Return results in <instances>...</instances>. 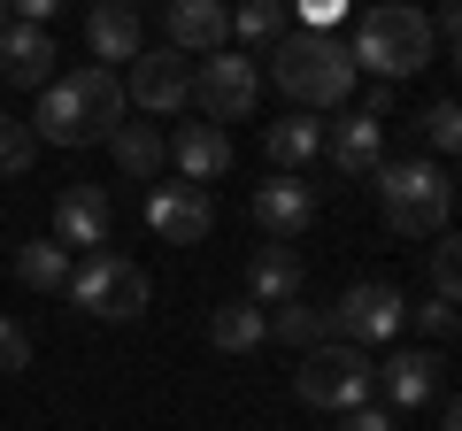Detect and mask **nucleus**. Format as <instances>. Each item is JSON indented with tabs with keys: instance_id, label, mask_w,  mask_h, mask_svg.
Instances as JSON below:
<instances>
[{
	"instance_id": "obj_23",
	"label": "nucleus",
	"mask_w": 462,
	"mask_h": 431,
	"mask_svg": "<svg viewBox=\"0 0 462 431\" xmlns=\"http://www.w3.org/2000/svg\"><path fill=\"white\" fill-rule=\"evenodd\" d=\"M108 154H116V170H124V178H162L170 139L154 132V124H116V132H108Z\"/></svg>"
},
{
	"instance_id": "obj_7",
	"label": "nucleus",
	"mask_w": 462,
	"mask_h": 431,
	"mask_svg": "<svg viewBox=\"0 0 462 431\" xmlns=\"http://www.w3.org/2000/svg\"><path fill=\"white\" fill-rule=\"evenodd\" d=\"M401 324H409V300L385 278H363V285H346V293L331 300V339H346V347H378Z\"/></svg>"
},
{
	"instance_id": "obj_9",
	"label": "nucleus",
	"mask_w": 462,
	"mask_h": 431,
	"mask_svg": "<svg viewBox=\"0 0 462 431\" xmlns=\"http://www.w3.org/2000/svg\"><path fill=\"white\" fill-rule=\"evenodd\" d=\"M147 116H178V108H193V62H185L178 47H154V54H132V93Z\"/></svg>"
},
{
	"instance_id": "obj_8",
	"label": "nucleus",
	"mask_w": 462,
	"mask_h": 431,
	"mask_svg": "<svg viewBox=\"0 0 462 431\" xmlns=\"http://www.w3.org/2000/svg\"><path fill=\"white\" fill-rule=\"evenodd\" d=\"M147 232L170 239V247H200V239L216 232L208 185H154V193H147Z\"/></svg>"
},
{
	"instance_id": "obj_31",
	"label": "nucleus",
	"mask_w": 462,
	"mask_h": 431,
	"mask_svg": "<svg viewBox=\"0 0 462 431\" xmlns=\"http://www.w3.org/2000/svg\"><path fill=\"white\" fill-rule=\"evenodd\" d=\"M455 278H462V254H455V239H439V247H431V293L455 300Z\"/></svg>"
},
{
	"instance_id": "obj_12",
	"label": "nucleus",
	"mask_w": 462,
	"mask_h": 431,
	"mask_svg": "<svg viewBox=\"0 0 462 431\" xmlns=\"http://www.w3.org/2000/svg\"><path fill=\"white\" fill-rule=\"evenodd\" d=\"M108 193H100V185H69L62 200H54V239H62L69 254H100L108 247Z\"/></svg>"
},
{
	"instance_id": "obj_15",
	"label": "nucleus",
	"mask_w": 462,
	"mask_h": 431,
	"mask_svg": "<svg viewBox=\"0 0 462 431\" xmlns=\"http://www.w3.org/2000/svg\"><path fill=\"white\" fill-rule=\"evenodd\" d=\"M224 39H231L224 0H170V47L178 54H216Z\"/></svg>"
},
{
	"instance_id": "obj_22",
	"label": "nucleus",
	"mask_w": 462,
	"mask_h": 431,
	"mask_svg": "<svg viewBox=\"0 0 462 431\" xmlns=\"http://www.w3.org/2000/svg\"><path fill=\"white\" fill-rule=\"evenodd\" d=\"M263 147H270V162H278V170H293V178H300V162H316V154H324V116L293 108L285 124H270V132H263Z\"/></svg>"
},
{
	"instance_id": "obj_3",
	"label": "nucleus",
	"mask_w": 462,
	"mask_h": 431,
	"mask_svg": "<svg viewBox=\"0 0 462 431\" xmlns=\"http://www.w3.org/2000/svg\"><path fill=\"white\" fill-rule=\"evenodd\" d=\"M346 54H355V69H370V78H385V85H401V78H416V69L439 62L431 23H424V8H416V0H378V8L355 23Z\"/></svg>"
},
{
	"instance_id": "obj_5",
	"label": "nucleus",
	"mask_w": 462,
	"mask_h": 431,
	"mask_svg": "<svg viewBox=\"0 0 462 431\" xmlns=\"http://www.w3.org/2000/svg\"><path fill=\"white\" fill-rule=\"evenodd\" d=\"M370 347H346V339H324V347H309L300 354V370H293V393L309 400V408H363L370 400Z\"/></svg>"
},
{
	"instance_id": "obj_28",
	"label": "nucleus",
	"mask_w": 462,
	"mask_h": 431,
	"mask_svg": "<svg viewBox=\"0 0 462 431\" xmlns=\"http://www.w3.org/2000/svg\"><path fill=\"white\" fill-rule=\"evenodd\" d=\"M455 139H462V108H455V100H431V108H424V147H431V162L455 154Z\"/></svg>"
},
{
	"instance_id": "obj_16",
	"label": "nucleus",
	"mask_w": 462,
	"mask_h": 431,
	"mask_svg": "<svg viewBox=\"0 0 462 431\" xmlns=\"http://www.w3.org/2000/svg\"><path fill=\"white\" fill-rule=\"evenodd\" d=\"M378 378H385V400H393V408H424V400H439L447 362L416 347V354H393V362H378Z\"/></svg>"
},
{
	"instance_id": "obj_25",
	"label": "nucleus",
	"mask_w": 462,
	"mask_h": 431,
	"mask_svg": "<svg viewBox=\"0 0 462 431\" xmlns=\"http://www.w3.org/2000/svg\"><path fill=\"white\" fill-rule=\"evenodd\" d=\"M69 262H78V254H69L62 239H32V247H16V278L32 285V293H62Z\"/></svg>"
},
{
	"instance_id": "obj_33",
	"label": "nucleus",
	"mask_w": 462,
	"mask_h": 431,
	"mask_svg": "<svg viewBox=\"0 0 462 431\" xmlns=\"http://www.w3.org/2000/svg\"><path fill=\"white\" fill-rule=\"evenodd\" d=\"M393 108H401V93H393L385 78H370V93H363V116H370V124H385Z\"/></svg>"
},
{
	"instance_id": "obj_2",
	"label": "nucleus",
	"mask_w": 462,
	"mask_h": 431,
	"mask_svg": "<svg viewBox=\"0 0 462 431\" xmlns=\"http://www.w3.org/2000/svg\"><path fill=\"white\" fill-rule=\"evenodd\" d=\"M370 185H378V216H385L393 239H431V232H447V216H455V178H447V162H431V154L378 162Z\"/></svg>"
},
{
	"instance_id": "obj_35",
	"label": "nucleus",
	"mask_w": 462,
	"mask_h": 431,
	"mask_svg": "<svg viewBox=\"0 0 462 431\" xmlns=\"http://www.w3.org/2000/svg\"><path fill=\"white\" fill-rule=\"evenodd\" d=\"M339 431H393V416H385V408H346Z\"/></svg>"
},
{
	"instance_id": "obj_18",
	"label": "nucleus",
	"mask_w": 462,
	"mask_h": 431,
	"mask_svg": "<svg viewBox=\"0 0 462 431\" xmlns=\"http://www.w3.org/2000/svg\"><path fill=\"white\" fill-rule=\"evenodd\" d=\"M47 62H54V39H47V23H8L0 32V78L8 85H47Z\"/></svg>"
},
{
	"instance_id": "obj_1",
	"label": "nucleus",
	"mask_w": 462,
	"mask_h": 431,
	"mask_svg": "<svg viewBox=\"0 0 462 431\" xmlns=\"http://www.w3.org/2000/svg\"><path fill=\"white\" fill-rule=\"evenodd\" d=\"M355 78H363V69H355V54H346V39L339 32H285L278 47H270V85H278L285 100H293V108H339L346 93H355Z\"/></svg>"
},
{
	"instance_id": "obj_13",
	"label": "nucleus",
	"mask_w": 462,
	"mask_h": 431,
	"mask_svg": "<svg viewBox=\"0 0 462 431\" xmlns=\"http://www.w3.org/2000/svg\"><path fill=\"white\" fill-rule=\"evenodd\" d=\"M324 154H331L339 178H370V170L385 162V124H370L363 108H355V116H331L324 124Z\"/></svg>"
},
{
	"instance_id": "obj_30",
	"label": "nucleus",
	"mask_w": 462,
	"mask_h": 431,
	"mask_svg": "<svg viewBox=\"0 0 462 431\" xmlns=\"http://www.w3.org/2000/svg\"><path fill=\"white\" fill-rule=\"evenodd\" d=\"M416 324H424L431 339H455V324H462V300H439V293H431L424 308H416Z\"/></svg>"
},
{
	"instance_id": "obj_29",
	"label": "nucleus",
	"mask_w": 462,
	"mask_h": 431,
	"mask_svg": "<svg viewBox=\"0 0 462 431\" xmlns=\"http://www.w3.org/2000/svg\"><path fill=\"white\" fill-rule=\"evenodd\" d=\"M23 370H32V332L16 316H0V378H23Z\"/></svg>"
},
{
	"instance_id": "obj_19",
	"label": "nucleus",
	"mask_w": 462,
	"mask_h": 431,
	"mask_svg": "<svg viewBox=\"0 0 462 431\" xmlns=\"http://www.w3.org/2000/svg\"><path fill=\"white\" fill-rule=\"evenodd\" d=\"M300 293V254H293V239H270L263 254H254V270H247V300L254 308H278V300H293Z\"/></svg>"
},
{
	"instance_id": "obj_34",
	"label": "nucleus",
	"mask_w": 462,
	"mask_h": 431,
	"mask_svg": "<svg viewBox=\"0 0 462 431\" xmlns=\"http://www.w3.org/2000/svg\"><path fill=\"white\" fill-rule=\"evenodd\" d=\"M62 0H8V23H54Z\"/></svg>"
},
{
	"instance_id": "obj_27",
	"label": "nucleus",
	"mask_w": 462,
	"mask_h": 431,
	"mask_svg": "<svg viewBox=\"0 0 462 431\" xmlns=\"http://www.w3.org/2000/svg\"><path fill=\"white\" fill-rule=\"evenodd\" d=\"M32 154H39L32 124H23V116H0V178H23V170H32Z\"/></svg>"
},
{
	"instance_id": "obj_24",
	"label": "nucleus",
	"mask_w": 462,
	"mask_h": 431,
	"mask_svg": "<svg viewBox=\"0 0 462 431\" xmlns=\"http://www.w3.org/2000/svg\"><path fill=\"white\" fill-rule=\"evenodd\" d=\"M263 339H270V324H263L254 300H224V308L208 316V347H224V354H254Z\"/></svg>"
},
{
	"instance_id": "obj_32",
	"label": "nucleus",
	"mask_w": 462,
	"mask_h": 431,
	"mask_svg": "<svg viewBox=\"0 0 462 431\" xmlns=\"http://www.w3.org/2000/svg\"><path fill=\"white\" fill-rule=\"evenodd\" d=\"M293 16H300V32H331L346 16V0H293Z\"/></svg>"
},
{
	"instance_id": "obj_4",
	"label": "nucleus",
	"mask_w": 462,
	"mask_h": 431,
	"mask_svg": "<svg viewBox=\"0 0 462 431\" xmlns=\"http://www.w3.org/2000/svg\"><path fill=\"white\" fill-rule=\"evenodd\" d=\"M69 308H85V316H108V324H132V316H147V300H154V285H147V270L139 262H124V254H78L69 262Z\"/></svg>"
},
{
	"instance_id": "obj_11",
	"label": "nucleus",
	"mask_w": 462,
	"mask_h": 431,
	"mask_svg": "<svg viewBox=\"0 0 462 431\" xmlns=\"http://www.w3.org/2000/svg\"><path fill=\"white\" fill-rule=\"evenodd\" d=\"M23 124H32V139H47V147H93V139H100L93 116H85V100L69 93V78H47V85H39V108H32Z\"/></svg>"
},
{
	"instance_id": "obj_17",
	"label": "nucleus",
	"mask_w": 462,
	"mask_h": 431,
	"mask_svg": "<svg viewBox=\"0 0 462 431\" xmlns=\"http://www.w3.org/2000/svg\"><path fill=\"white\" fill-rule=\"evenodd\" d=\"M85 47H93V62H132V54H139V8H132V0H93Z\"/></svg>"
},
{
	"instance_id": "obj_21",
	"label": "nucleus",
	"mask_w": 462,
	"mask_h": 431,
	"mask_svg": "<svg viewBox=\"0 0 462 431\" xmlns=\"http://www.w3.org/2000/svg\"><path fill=\"white\" fill-rule=\"evenodd\" d=\"M69 93L85 100V116H93V132H100V139L124 124V85H116V69H108V62H78V69H69Z\"/></svg>"
},
{
	"instance_id": "obj_6",
	"label": "nucleus",
	"mask_w": 462,
	"mask_h": 431,
	"mask_svg": "<svg viewBox=\"0 0 462 431\" xmlns=\"http://www.w3.org/2000/svg\"><path fill=\"white\" fill-rule=\"evenodd\" d=\"M254 100H263V62L254 54H231V47H216L208 62L193 69V108H200V124H247L254 116Z\"/></svg>"
},
{
	"instance_id": "obj_10",
	"label": "nucleus",
	"mask_w": 462,
	"mask_h": 431,
	"mask_svg": "<svg viewBox=\"0 0 462 431\" xmlns=\"http://www.w3.org/2000/svg\"><path fill=\"white\" fill-rule=\"evenodd\" d=\"M254 224H263L270 239H300L316 224V185L293 178V170H278L270 185H254Z\"/></svg>"
},
{
	"instance_id": "obj_36",
	"label": "nucleus",
	"mask_w": 462,
	"mask_h": 431,
	"mask_svg": "<svg viewBox=\"0 0 462 431\" xmlns=\"http://www.w3.org/2000/svg\"><path fill=\"white\" fill-rule=\"evenodd\" d=\"M0 32H8V0H0Z\"/></svg>"
},
{
	"instance_id": "obj_20",
	"label": "nucleus",
	"mask_w": 462,
	"mask_h": 431,
	"mask_svg": "<svg viewBox=\"0 0 462 431\" xmlns=\"http://www.w3.org/2000/svg\"><path fill=\"white\" fill-rule=\"evenodd\" d=\"M263 324H270V339H285V347H324L331 339V308L324 300H309V293H293V300H278V308H263Z\"/></svg>"
},
{
	"instance_id": "obj_14",
	"label": "nucleus",
	"mask_w": 462,
	"mask_h": 431,
	"mask_svg": "<svg viewBox=\"0 0 462 431\" xmlns=\"http://www.w3.org/2000/svg\"><path fill=\"white\" fill-rule=\"evenodd\" d=\"M170 139V162L185 170V185H216L231 170V132H216V124H178Z\"/></svg>"
},
{
	"instance_id": "obj_26",
	"label": "nucleus",
	"mask_w": 462,
	"mask_h": 431,
	"mask_svg": "<svg viewBox=\"0 0 462 431\" xmlns=\"http://www.w3.org/2000/svg\"><path fill=\"white\" fill-rule=\"evenodd\" d=\"M231 32L247 39V47H278V39L293 32V16H285V0H239V16H231Z\"/></svg>"
}]
</instances>
